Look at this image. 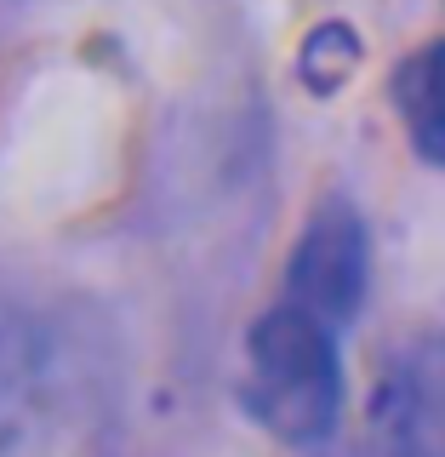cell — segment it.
Here are the masks:
<instances>
[{
    "mask_svg": "<svg viewBox=\"0 0 445 457\" xmlns=\"http://www.w3.org/2000/svg\"><path fill=\"white\" fill-rule=\"evenodd\" d=\"M46 383V332L18 297L0 292V457L23 440Z\"/></svg>",
    "mask_w": 445,
    "mask_h": 457,
    "instance_id": "277c9868",
    "label": "cell"
},
{
    "mask_svg": "<svg viewBox=\"0 0 445 457\" xmlns=\"http://www.w3.org/2000/svg\"><path fill=\"white\" fill-rule=\"evenodd\" d=\"M383 457H445V343H423L389 378Z\"/></svg>",
    "mask_w": 445,
    "mask_h": 457,
    "instance_id": "3957f363",
    "label": "cell"
},
{
    "mask_svg": "<svg viewBox=\"0 0 445 457\" xmlns=\"http://www.w3.org/2000/svg\"><path fill=\"white\" fill-rule=\"evenodd\" d=\"M342 326L280 297L246 337V406L268 435L314 446L342 411Z\"/></svg>",
    "mask_w": 445,
    "mask_h": 457,
    "instance_id": "6da1fadb",
    "label": "cell"
},
{
    "mask_svg": "<svg viewBox=\"0 0 445 457\" xmlns=\"http://www.w3.org/2000/svg\"><path fill=\"white\" fill-rule=\"evenodd\" d=\"M394 109H400V120H406L423 161L445 166V40H428L423 52H411L400 63Z\"/></svg>",
    "mask_w": 445,
    "mask_h": 457,
    "instance_id": "5b68a950",
    "label": "cell"
},
{
    "mask_svg": "<svg viewBox=\"0 0 445 457\" xmlns=\"http://www.w3.org/2000/svg\"><path fill=\"white\" fill-rule=\"evenodd\" d=\"M366 275H371V252H366L360 218H354V206H342V200H326L292 246L285 297L314 309L332 326H349L366 303Z\"/></svg>",
    "mask_w": 445,
    "mask_h": 457,
    "instance_id": "7a4b0ae2",
    "label": "cell"
}]
</instances>
